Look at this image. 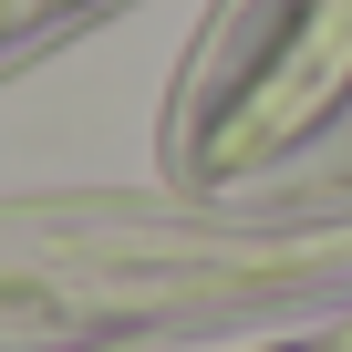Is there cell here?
Returning <instances> with one entry per match:
<instances>
[{
	"label": "cell",
	"instance_id": "2",
	"mask_svg": "<svg viewBox=\"0 0 352 352\" xmlns=\"http://www.w3.org/2000/svg\"><path fill=\"white\" fill-rule=\"evenodd\" d=\"M218 352H352V290L331 321H300V331H259V342H218Z\"/></svg>",
	"mask_w": 352,
	"mask_h": 352
},
{
	"label": "cell",
	"instance_id": "1",
	"mask_svg": "<svg viewBox=\"0 0 352 352\" xmlns=\"http://www.w3.org/2000/svg\"><path fill=\"white\" fill-rule=\"evenodd\" d=\"M321 135H352V0H218L166 124L176 187H249Z\"/></svg>",
	"mask_w": 352,
	"mask_h": 352
}]
</instances>
